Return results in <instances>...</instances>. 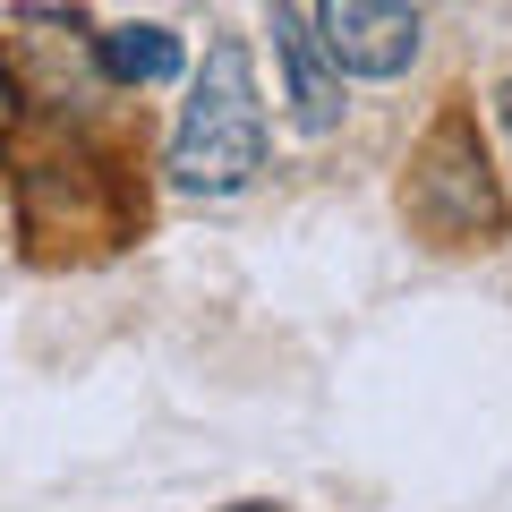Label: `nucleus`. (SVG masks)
<instances>
[{
    "label": "nucleus",
    "instance_id": "nucleus-4",
    "mask_svg": "<svg viewBox=\"0 0 512 512\" xmlns=\"http://www.w3.org/2000/svg\"><path fill=\"white\" fill-rule=\"evenodd\" d=\"M274 52H282V86H291V120L299 128H333L342 120V69L325 60L316 26L291 18V0H274Z\"/></svg>",
    "mask_w": 512,
    "mask_h": 512
},
{
    "label": "nucleus",
    "instance_id": "nucleus-2",
    "mask_svg": "<svg viewBox=\"0 0 512 512\" xmlns=\"http://www.w3.org/2000/svg\"><path fill=\"white\" fill-rule=\"evenodd\" d=\"M410 214H419L436 239H478V231L504 222L495 180H487V154H478V137L461 120H444L419 146V163H410Z\"/></svg>",
    "mask_w": 512,
    "mask_h": 512
},
{
    "label": "nucleus",
    "instance_id": "nucleus-7",
    "mask_svg": "<svg viewBox=\"0 0 512 512\" xmlns=\"http://www.w3.org/2000/svg\"><path fill=\"white\" fill-rule=\"evenodd\" d=\"M504 120H512V86H504Z\"/></svg>",
    "mask_w": 512,
    "mask_h": 512
},
{
    "label": "nucleus",
    "instance_id": "nucleus-3",
    "mask_svg": "<svg viewBox=\"0 0 512 512\" xmlns=\"http://www.w3.org/2000/svg\"><path fill=\"white\" fill-rule=\"evenodd\" d=\"M316 43L350 77H402L419 60V9L410 0H316Z\"/></svg>",
    "mask_w": 512,
    "mask_h": 512
},
{
    "label": "nucleus",
    "instance_id": "nucleus-6",
    "mask_svg": "<svg viewBox=\"0 0 512 512\" xmlns=\"http://www.w3.org/2000/svg\"><path fill=\"white\" fill-rule=\"evenodd\" d=\"M0 128H9V69H0Z\"/></svg>",
    "mask_w": 512,
    "mask_h": 512
},
{
    "label": "nucleus",
    "instance_id": "nucleus-5",
    "mask_svg": "<svg viewBox=\"0 0 512 512\" xmlns=\"http://www.w3.org/2000/svg\"><path fill=\"white\" fill-rule=\"evenodd\" d=\"M103 69L120 77V86H154V77L180 69V43H171L163 26H111L103 35Z\"/></svg>",
    "mask_w": 512,
    "mask_h": 512
},
{
    "label": "nucleus",
    "instance_id": "nucleus-1",
    "mask_svg": "<svg viewBox=\"0 0 512 512\" xmlns=\"http://www.w3.org/2000/svg\"><path fill=\"white\" fill-rule=\"evenodd\" d=\"M265 163V103H256V69H248V43L222 35L205 52L197 86H188V111L171 128V180L188 197H231V188L256 180Z\"/></svg>",
    "mask_w": 512,
    "mask_h": 512
}]
</instances>
